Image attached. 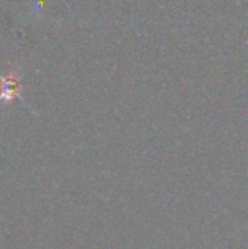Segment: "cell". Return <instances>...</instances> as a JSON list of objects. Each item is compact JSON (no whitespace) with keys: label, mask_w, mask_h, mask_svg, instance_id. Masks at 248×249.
<instances>
[{"label":"cell","mask_w":248,"mask_h":249,"mask_svg":"<svg viewBox=\"0 0 248 249\" xmlns=\"http://www.w3.org/2000/svg\"><path fill=\"white\" fill-rule=\"evenodd\" d=\"M0 102L6 101L10 102L13 99L20 98V89H22V82L20 77L16 76L15 71H10L7 76H1L0 74Z\"/></svg>","instance_id":"1"}]
</instances>
